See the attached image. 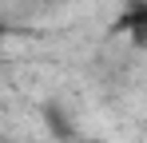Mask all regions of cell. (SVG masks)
<instances>
[{
    "instance_id": "6da1fadb",
    "label": "cell",
    "mask_w": 147,
    "mask_h": 143,
    "mask_svg": "<svg viewBox=\"0 0 147 143\" xmlns=\"http://www.w3.org/2000/svg\"><path fill=\"white\" fill-rule=\"evenodd\" d=\"M32 8H40V12H48V8H56V4H64V0H28Z\"/></svg>"
}]
</instances>
